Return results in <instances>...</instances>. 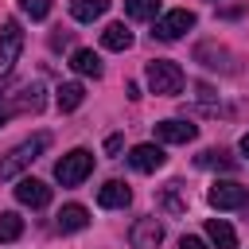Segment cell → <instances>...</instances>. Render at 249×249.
<instances>
[{"label":"cell","instance_id":"cell-21","mask_svg":"<svg viewBox=\"0 0 249 249\" xmlns=\"http://www.w3.org/2000/svg\"><path fill=\"white\" fill-rule=\"evenodd\" d=\"M160 206L167 214H187V198H183V183H167L160 191Z\"/></svg>","mask_w":249,"mask_h":249},{"label":"cell","instance_id":"cell-8","mask_svg":"<svg viewBox=\"0 0 249 249\" xmlns=\"http://www.w3.org/2000/svg\"><path fill=\"white\" fill-rule=\"evenodd\" d=\"M160 241H163L160 218H136L132 222V230H128V245L132 249H160Z\"/></svg>","mask_w":249,"mask_h":249},{"label":"cell","instance_id":"cell-14","mask_svg":"<svg viewBox=\"0 0 249 249\" xmlns=\"http://www.w3.org/2000/svg\"><path fill=\"white\" fill-rule=\"evenodd\" d=\"M86 226H89V210L82 202H66L58 210V230L62 233H74V230H86Z\"/></svg>","mask_w":249,"mask_h":249},{"label":"cell","instance_id":"cell-17","mask_svg":"<svg viewBox=\"0 0 249 249\" xmlns=\"http://www.w3.org/2000/svg\"><path fill=\"white\" fill-rule=\"evenodd\" d=\"M195 163H198V167H206V171H237V160H233L226 148H206Z\"/></svg>","mask_w":249,"mask_h":249},{"label":"cell","instance_id":"cell-20","mask_svg":"<svg viewBox=\"0 0 249 249\" xmlns=\"http://www.w3.org/2000/svg\"><path fill=\"white\" fill-rule=\"evenodd\" d=\"M54 101H58V109H62V113H74V109L86 101V89H82L78 82H62V86L54 89Z\"/></svg>","mask_w":249,"mask_h":249},{"label":"cell","instance_id":"cell-12","mask_svg":"<svg viewBox=\"0 0 249 249\" xmlns=\"http://www.w3.org/2000/svg\"><path fill=\"white\" fill-rule=\"evenodd\" d=\"M163 160H167V156H163L160 144H136V148L128 152V163H132L136 171H160Z\"/></svg>","mask_w":249,"mask_h":249},{"label":"cell","instance_id":"cell-13","mask_svg":"<svg viewBox=\"0 0 249 249\" xmlns=\"http://www.w3.org/2000/svg\"><path fill=\"white\" fill-rule=\"evenodd\" d=\"M97 202H101L105 210H121V206H128V202H132V191H128V183L109 179V183L97 191Z\"/></svg>","mask_w":249,"mask_h":249},{"label":"cell","instance_id":"cell-10","mask_svg":"<svg viewBox=\"0 0 249 249\" xmlns=\"http://www.w3.org/2000/svg\"><path fill=\"white\" fill-rule=\"evenodd\" d=\"M16 202H23V206H31V210H43V206L51 202V187L39 183V179H31V175H23V179L16 183Z\"/></svg>","mask_w":249,"mask_h":249},{"label":"cell","instance_id":"cell-11","mask_svg":"<svg viewBox=\"0 0 249 249\" xmlns=\"http://www.w3.org/2000/svg\"><path fill=\"white\" fill-rule=\"evenodd\" d=\"M198 136V124H191V121H160L156 124V140H163V144H187V140H195Z\"/></svg>","mask_w":249,"mask_h":249},{"label":"cell","instance_id":"cell-4","mask_svg":"<svg viewBox=\"0 0 249 249\" xmlns=\"http://www.w3.org/2000/svg\"><path fill=\"white\" fill-rule=\"evenodd\" d=\"M206 202H210L214 210H241V206L249 202V187H241V183H233V179H218V183L206 191Z\"/></svg>","mask_w":249,"mask_h":249},{"label":"cell","instance_id":"cell-19","mask_svg":"<svg viewBox=\"0 0 249 249\" xmlns=\"http://www.w3.org/2000/svg\"><path fill=\"white\" fill-rule=\"evenodd\" d=\"M101 47H105V51H128V47H132V31H128L124 23H109V27L101 31Z\"/></svg>","mask_w":249,"mask_h":249},{"label":"cell","instance_id":"cell-7","mask_svg":"<svg viewBox=\"0 0 249 249\" xmlns=\"http://www.w3.org/2000/svg\"><path fill=\"white\" fill-rule=\"evenodd\" d=\"M39 109H43V86H23L19 93H12V101L0 105V124L19 113H39Z\"/></svg>","mask_w":249,"mask_h":249},{"label":"cell","instance_id":"cell-23","mask_svg":"<svg viewBox=\"0 0 249 249\" xmlns=\"http://www.w3.org/2000/svg\"><path fill=\"white\" fill-rule=\"evenodd\" d=\"M124 12H128L132 19H156L160 0H124Z\"/></svg>","mask_w":249,"mask_h":249},{"label":"cell","instance_id":"cell-27","mask_svg":"<svg viewBox=\"0 0 249 249\" xmlns=\"http://www.w3.org/2000/svg\"><path fill=\"white\" fill-rule=\"evenodd\" d=\"M121 144H124V136H121V132H113V136L105 140V152H121Z\"/></svg>","mask_w":249,"mask_h":249},{"label":"cell","instance_id":"cell-2","mask_svg":"<svg viewBox=\"0 0 249 249\" xmlns=\"http://www.w3.org/2000/svg\"><path fill=\"white\" fill-rule=\"evenodd\" d=\"M144 78H148V89H152V93H163V97H175V93L183 89V82H187V78H183V66L171 62V58L148 62Z\"/></svg>","mask_w":249,"mask_h":249},{"label":"cell","instance_id":"cell-26","mask_svg":"<svg viewBox=\"0 0 249 249\" xmlns=\"http://www.w3.org/2000/svg\"><path fill=\"white\" fill-rule=\"evenodd\" d=\"M179 249H206V241H202V237H191V233H187V237H179Z\"/></svg>","mask_w":249,"mask_h":249},{"label":"cell","instance_id":"cell-3","mask_svg":"<svg viewBox=\"0 0 249 249\" xmlns=\"http://www.w3.org/2000/svg\"><path fill=\"white\" fill-rule=\"evenodd\" d=\"M89 171H93V152H86V148H74V152H66V156L54 163V179H58L62 187L86 183Z\"/></svg>","mask_w":249,"mask_h":249},{"label":"cell","instance_id":"cell-9","mask_svg":"<svg viewBox=\"0 0 249 249\" xmlns=\"http://www.w3.org/2000/svg\"><path fill=\"white\" fill-rule=\"evenodd\" d=\"M195 62H202L206 70H222V74H233V70H237L233 54H230L226 47H218V43H198V47H195Z\"/></svg>","mask_w":249,"mask_h":249},{"label":"cell","instance_id":"cell-24","mask_svg":"<svg viewBox=\"0 0 249 249\" xmlns=\"http://www.w3.org/2000/svg\"><path fill=\"white\" fill-rule=\"evenodd\" d=\"M19 8H23V16H31V19H47V16H51V0H19Z\"/></svg>","mask_w":249,"mask_h":249},{"label":"cell","instance_id":"cell-5","mask_svg":"<svg viewBox=\"0 0 249 249\" xmlns=\"http://www.w3.org/2000/svg\"><path fill=\"white\" fill-rule=\"evenodd\" d=\"M19 51H23V31L16 19H4V27H0V78L12 74V66L19 62Z\"/></svg>","mask_w":249,"mask_h":249},{"label":"cell","instance_id":"cell-22","mask_svg":"<svg viewBox=\"0 0 249 249\" xmlns=\"http://www.w3.org/2000/svg\"><path fill=\"white\" fill-rule=\"evenodd\" d=\"M23 233V218L16 210H0V241H16Z\"/></svg>","mask_w":249,"mask_h":249},{"label":"cell","instance_id":"cell-18","mask_svg":"<svg viewBox=\"0 0 249 249\" xmlns=\"http://www.w3.org/2000/svg\"><path fill=\"white\" fill-rule=\"evenodd\" d=\"M109 12V0H70V16L78 23H93Z\"/></svg>","mask_w":249,"mask_h":249},{"label":"cell","instance_id":"cell-28","mask_svg":"<svg viewBox=\"0 0 249 249\" xmlns=\"http://www.w3.org/2000/svg\"><path fill=\"white\" fill-rule=\"evenodd\" d=\"M241 152H245V156H249V132H245V136H241Z\"/></svg>","mask_w":249,"mask_h":249},{"label":"cell","instance_id":"cell-1","mask_svg":"<svg viewBox=\"0 0 249 249\" xmlns=\"http://www.w3.org/2000/svg\"><path fill=\"white\" fill-rule=\"evenodd\" d=\"M47 144H51V136H47V132H35L31 140L16 144V148H12V152L0 160V183H4V179H16V175H19L27 163H35V160L47 152Z\"/></svg>","mask_w":249,"mask_h":249},{"label":"cell","instance_id":"cell-16","mask_svg":"<svg viewBox=\"0 0 249 249\" xmlns=\"http://www.w3.org/2000/svg\"><path fill=\"white\" fill-rule=\"evenodd\" d=\"M70 66H74V74H82V78H101V58H97L89 47H78V51L70 54Z\"/></svg>","mask_w":249,"mask_h":249},{"label":"cell","instance_id":"cell-25","mask_svg":"<svg viewBox=\"0 0 249 249\" xmlns=\"http://www.w3.org/2000/svg\"><path fill=\"white\" fill-rule=\"evenodd\" d=\"M70 39H74L70 31H54V35H51V47H54V51H62V47H70Z\"/></svg>","mask_w":249,"mask_h":249},{"label":"cell","instance_id":"cell-6","mask_svg":"<svg viewBox=\"0 0 249 249\" xmlns=\"http://www.w3.org/2000/svg\"><path fill=\"white\" fill-rule=\"evenodd\" d=\"M195 27V12H187V8H175V12H167V16H160L156 19V39H163V43H175V39H183L187 31Z\"/></svg>","mask_w":249,"mask_h":249},{"label":"cell","instance_id":"cell-15","mask_svg":"<svg viewBox=\"0 0 249 249\" xmlns=\"http://www.w3.org/2000/svg\"><path fill=\"white\" fill-rule=\"evenodd\" d=\"M206 237L214 241V249H237V233L226 218H210L206 222Z\"/></svg>","mask_w":249,"mask_h":249}]
</instances>
